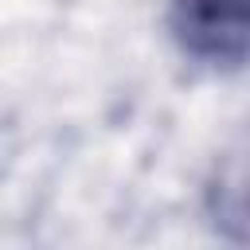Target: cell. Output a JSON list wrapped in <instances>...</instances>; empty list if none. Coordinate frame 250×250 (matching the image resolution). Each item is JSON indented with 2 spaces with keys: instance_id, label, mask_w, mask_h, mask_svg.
<instances>
[{
  "instance_id": "cell-1",
  "label": "cell",
  "mask_w": 250,
  "mask_h": 250,
  "mask_svg": "<svg viewBox=\"0 0 250 250\" xmlns=\"http://www.w3.org/2000/svg\"><path fill=\"white\" fill-rule=\"evenodd\" d=\"M168 35L184 59L207 70L250 62V0H168Z\"/></svg>"
},
{
  "instance_id": "cell-2",
  "label": "cell",
  "mask_w": 250,
  "mask_h": 250,
  "mask_svg": "<svg viewBox=\"0 0 250 250\" xmlns=\"http://www.w3.org/2000/svg\"><path fill=\"white\" fill-rule=\"evenodd\" d=\"M207 223L238 246H250V129L238 133L215 160L203 188Z\"/></svg>"
}]
</instances>
